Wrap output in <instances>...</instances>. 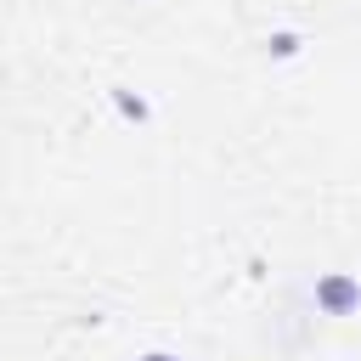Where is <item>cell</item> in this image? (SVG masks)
<instances>
[{
	"label": "cell",
	"instance_id": "2",
	"mask_svg": "<svg viewBox=\"0 0 361 361\" xmlns=\"http://www.w3.org/2000/svg\"><path fill=\"white\" fill-rule=\"evenodd\" d=\"M147 361H175V355H147Z\"/></svg>",
	"mask_w": 361,
	"mask_h": 361
},
{
	"label": "cell",
	"instance_id": "1",
	"mask_svg": "<svg viewBox=\"0 0 361 361\" xmlns=\"http://www.w3.org/2000/svg\"><path fill=\"white\" fill-rule=\"evenodd\" d=\"M355 299H361V288H355L350 276H327V282L316 288V305H322V310H333V316L355 310Z\"/></svg>",
	"mask_w": 361,
	"mask_h": 361
}]
</instances>
